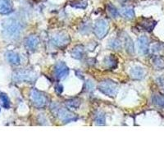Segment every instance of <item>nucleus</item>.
<instances>
[{
    "label": "nucleus",
    "instance_id": "obj_25",
    "mask_svg": "<svg viewBox=\"0 0 164 164\" xmlns=\"http://www.w3.org/2000/svg\"><path fill=\"white\" fill-rule=\"evenodd\" d=\"M86 85H87L88 90H92L93 88H94V85H93V83H92L91 81H88L87 84H86Z\"/></svg>",
    "mask_w": 164,
    "mask_h": 164
},
{
    "label": "nucleus",
    "instance_id": "obj_24",
    "mask_svg": "<svg viewBox=\"0 0 164 164\" xmlns=\"http://www.w3.org/2000/svg\"><path fill=\"white\" fill-rule=\"evenodd\" d=\"M154 65H155V67L157 68L161 69V68L164 67V62L161 58H156V59L154 60Z\"/></svg>",
    "mask_w": 164,
    "mask_h": 164
},
{
    "label": "nucleus",
    "instance_id": "obj_18",
    "mask_svg": "<svg viewBox=\"0 0 164 164\" xmlns=\"http://www.w3.org/2000/svg\"><path fill=\"white\" fill-rule=\"evenodd\" d=\"M153 103L160 108H164V97L160 94H155L153 97Z\"/></svg>",
    "mask_w": 164,
    "mask_h": 164
},
{
    "label": "nucleus",
    "instance_id": "obj_6",
    "mask_svg": "<svg viewBox=\"0 0 164 164\" xmlns=\"http://www.w3.org/2000/svg\"><path fill=\"white\" fill-rule=\"evenodd\" d=\"M36 78L35 73L31 71H19L13 75V80L17 82L34 81Z\"/></svg>",
    "mask_w": 164,
    "mask_h": 164
},
{
    "label": "nucleus",
    "instance_id": "obj_8",
    "mask_svg": "<svg viewBox=\"0 0 164 164\" xmlns=\"http://www.w3.org/2000/svg\"><path fill=\"white\" fill-rule=\"evenodd\" d=\"M54 71H55V76H56L57 78L59 80H62L68 75L69 69L64 62H57L55 66Z\"/></svg>",
    "mask_w": 164,
    "mask_h": 164
},
{
    "label": "nucleus",
    "instance_id": "obj_16",
    "mask_svg": "<svg viewBox=\"0 0 164 164\" xmlns=\"http://www.w3.org/2000/svg\"><path fill=\"white\" fill-rule=\"evenodd\" d=\"M125 44H126V50L129 53V54H134L135 52V48H134V44L132 40L130 39V37L126 34L125 36Z\"/></svg>",
    "mask_w": 164,
    "mask_h": 164
},
{
    "label": "nucleus",
    "instance_id": "obj_23",
    "mask_svg": "<svg viewBox=\"0 0 164 164\" xmlns=\"http://www.w3.org/2000/svg\"><path fill=\"white\" fill-rule=\"evenodd\" d=\"M109 46H110L112 48H114V49H120L122 48V43L119 40H113L112 41H110L109 43Z\"/></svg>",
    "mask_w": 164,
    "mask_h": 164
},
{
    "label": "nucleus",
    "instance_id": "obj_21",
    "mask_svg": "<svg viewBox=\"0 0 164 164\" xmlns=\"http://www.w3.org/2000/svg\"><path fill=\"white\" fill-rule=\"evenodd\" d=\"M105 65L109 68H114L116 66V60L113 56H109L105 59Z\"/></svg>",
    "mask_w": 164,
    "mask_h": 164
},
{
    "label": "nucleus",
    "instance_id": "obj_19",
    "mask_svg": "<svg viewBox=\"0 0 164 164\" xmlns=\"http://www.w3.org/2000/svg\"><path fill=\"white\" fill-rule=\"evenodd\" d=\"M107 9H108V13L112 17H117L120 14V12L116 8V7L113 6V4H111V3H108V6H107Z\"/></svg>",
    "mask_w": 164,
    "mask_h": 164
},
{
    "label": "nucleus",
    "instance_id": "obj_3",
    "mask_svg": "<svg viewBox=\"0 0 164 164\" xmlns=\"http://www.w3.org/2000/svg\"><path fill=\"white\" fill-rule=\"evenodd\" d=\"M52 110H54V113H55L56 116H58L60 120L64 123L73 122V121H76L77 119V116L75 114L71 113L70 111L67 110L65 108L54 106V108H52Z\"/></svg>",
    "mask_w": 164,
    "mask_h": 164
},
{
    "label": "nucleus",
    "instance_id": "obj_11",
    "mask_svg": "<svg viewBox=\"0 0 164 164\" xmlns=\"http://www.w3.org/2000/svg\"><path fill=\"white\" fill-rule=\"evenodd\" d=\"M12 11V6L9 0H0V14H8Z\"/></svg>",
    "mask_w": 164,
    "mask_h": 164
},
{
    "label": "nucleus",
    "instance_id": "obj_14",
    "mask_svg": "<svg viewBox=\"0 0 164 164\" xmlns=\"http://www.w3.org/2000/svg\"><path fill=\"white\" fill-rule=\"evenodd\" d=\"M120 13L122 17L126 19H127V20H132L135 18V11H134L133 8H129V7L122 8L120 11Z\"/></svg>",
    "mask_w": 164,
    "mask_h": 164
},
{
    "label": "nucleus",
    "instance_id": "obj_15",
    "mask_svg": "<svg viewBox=\"0 0 164 164\" xmlns=\"http://www.w3.org/2000/svg\"><path fill=\"white\" fill-rule=\"evenodd\" d=\"M84 53H85V50H84L83 46L77 45L72 49L71 56L73 57L74 58H76V59H80L84 56Z\"/></svg>",
    "mask_w": 164,
    "mask_h": 164
},
{
    "label": "nucleus",
    "instance_id": "obj_20",
    "mask_svg": "<svg viewBox=\"0 0 164 164\" xmlns=\"http://www.w3.org/2000/svg\"><path fill=\"white\" fill-rule=\"evenodd\" d=\"M95 123L98 126H103L105 124V115L101 112H99L95 116Z\"/></svg>",
    "mask_w": 164,
    "mask_h": 164
},
{
    "label": "nucleus",
    "instance_id": "obj_2",
    "mask_svg": "<svg viewBox=\"0 0 164 164\" xmlns=\"http://www.w3.org/2000/svg\"><path fill=\"white\" fill-rule=\"evenodd\" d=\"M99 90L105 95L109 97H114L117 93V85L115 82L106 80L100 82L99 85Z\"/></svg>",
    "mask_w": 164,
    "mask_h": 164
},
{
    "label": "nucleus",
    "instance_id": "obj_4",
    "mask_svg": "<svg viewBox=\"0 0 164 164\" xmlns=\"http://www.w3.org/2000/svg\"><path fill=\"white\" fill-rule=\"evenodd\" d=\"M109 30V24L106 20L99 19L94 23L93 32L99 39H103L108 34Z\"/></svg>",
    "mask_w": 164,
    "mask_h": 164
},
{
    "label": "nucleus",
    "instance_id": "obj_9",
    "mask_svg": "<svg viewBox=\"0 0 164 164\" xmlns=\"http://www.w3.org/2000/svg\"><path fill=\"white\" fill-rule=\"evenodd\" d=\"M40 44V39L37 35H31L25 41L26 48L29 50H34Z\"/></svg>",
    "mask_w": 164,
    "mask_h": 164
},
{
    "label": "nucleus",
    "instance_id": "obj_1",
    "mask_svg": "<svg viewBox=\"0 0 164 164\" xmlns=\"http://www.w3.org/2000/svg\"><path fill=\"white\" fill-rule=\"evenodd\" d=\"M2 27L3 36L11 40H17L23 29L22 23L14 17H8L3 20Z\"/></svg>",
    "mask_w": 164,
    "mask_h": 164
},
{
    "label": "nucleus",
    "instance_id": "obj_10",
    "mask_svg": "<svg viewBox=\"0 0 164 164\" xmlns=\"http://www.w3.org/2000/svg\"><path fill=\"white\" fill-rule=\"evenodd\" d=\"M149 40L146 36L142 35L139 38L138 40V47L139 52L141 54H147L149 52Z\"/></svg>",
    "mask_w": 164,
    "mask_h": 164
},
{
    "label": "nucleus",
    "instance_id": "obj_12",
    "mask_svg": "<svg viewBox=\"0 0 164 164\" xmlns=\"http://www.w3.org/2000/svg\"><path fill=\"white\" fill-rule=\"evenodd\" d=\"M6 58H7V60H8L11 64H13V65H18V64H20V57H19L18 54L14 53V52H7V53H6Z\"/></svg>",
    "mask_w": 164,
    "mask_h": 164
},
{
    "label": "nucleus",
    "instance_id": "obj_5",
    "mask_svg": "<svg viewBox=\"0 0 164 164\" xmlns=\"http://www.w3.org/2000/svg\"><path fill=\"white\" fill-rule=\"evenodd\" d=\"M31 99L34 107L38 108H44L47 103V98L44 93L40 91L37 90L36 89H32L31 91Z\"/></svg>",
    "mask_w": 164,
    "mask_h": 164
},
{
    "label": "nucleus",
    "instance_id": "obj_13",
    "mask_svg": "<svg viewBox=\"0 0 164 164\" xmlns=\"http://www.w3.org/2000/svg\"><path fill=\"white\" fill-rule=\"evenodd\" d=\"M130 76L133 79L141 80L144 77V69L139 67H135L130 71Z\"/></svg>",
    "mask_w": 164,
    "mask_h": 164
},
{
    "label": "nucleus",
    "instance_id": "obj_7",
    "mask_svg": "<svg viewBox=\"0 0 164 164\" xmlns=\"http://www.w3.org/2000/svg\"><path fill=\"white\" fill-rule=\"evenodd\" d=\"M52 44L57 47H64L70 42V38L69 35L64 33H58L53 36L51 40Z\"/></svg>",
    "mask_w": 164,
    "mask_h": 164
},
{
    "label": "nucleus",
    "instance_id": "obj_17",
    "mask_svg": "<svg viewBox=\"0 0 164 164\" xmlns=\"http://www.w3.org/2000/svg\"><path fill=\"white\" fill-rule=\"evenodd\" d=\"M66 105L67 106V108L71 109H77L80 105V100L78 99H70L66 102Z\"/></svg>",
    "mask_w": 164,
    "mask_h": 164
},
{
    "label": "nucleus",
    "instance_id": "obj_22",
    "mask_svg": "<svg viewBox=\"0 0 164 164\" xmlns=\"http://www.w3.org/2000/svg\"><path fill=\"white\" fill-rule=\"evenodd\" d=\"M0 100L4 108H8L10 107V101H9L8 97L7 96L5 93H0Z\"/></svg>",
    "mask_w": 164,
    "mask_h": 164
}]
</instances>
